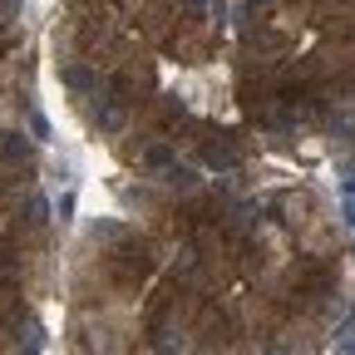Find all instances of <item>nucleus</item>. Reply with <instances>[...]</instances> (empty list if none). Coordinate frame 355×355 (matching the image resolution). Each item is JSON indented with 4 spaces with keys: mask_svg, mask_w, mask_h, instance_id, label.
Here are the masks:
<instances>
[{
    "mask_svg": "<svg viewBox=\"0 0 355 355\" xmlns=\"http://www.w3.org/2000/svg\"><path fill=\"white\" fill-rule=\"evenodd\" d=\"M266 355H286V345H266Z\"/></svg>",
    "mask_w": 355,
    "mask_h": 355,
    "instance_id": "15",
    "label": "nucleus"
},
{
    "mask_svg": "<svg viewBox=\"0 0 355 355\" xmlns=\"http://www.w3.org/2000/svg\"><path fill=\"white\" fill-rule=\"evenodd\" d=\"M64 89H74V94H104V74L94 64L74 60V64H64Z\"/></svg>",
    "mask_w": 355,
    "mask_h": 355,
    "instance_id": "3",
    "label": "nucleus"
},
{
    "mask_svg": "<svg viewBox=\"0 0 355 355\" xmlns=\"http://www.w3.org/2000/svg\"><path fill=\"white\" fill-rule=\"evenodd\" d=\"M252 10H272V0H252Z\"/></svg>",
    "mask_w": 355,
    "mask_h": 355,
    "instance_id": "13",
    "label": "nucleus"
},
{
    "mask_svg": "<svg viewBox=\"0 0 355 355\" xmlns=\"http://www.w3.org/2000/svg\"><path fill=\"white\" fill-rule=\"evenodd\" d=\"M0 153L6 158H30V144L20 139V133H0Z\"/></svg>",
    "mask_w": 355,
    "mask_h": 355,
    "instance_id": "8",
    "label": "nucleus"
},
{
    "mask_svg": "<svg viewBox=\"0 0 355 355\" xmlns=\"http://www.w3.org/2000/svg\"><path fill=\"white\" fill-rule=\"evenodd\" d=\"M178 158H173V144H148L144 148V168H153V173H168Z\"/></svg>",
    "mask_w": 355,
    "mask_h": 355,
    "instance_id": "6",
    "label": "nucleus"
},
{
    "mask_svg": "<svg viewBox=\"0 0 355 355\" xmlns=\"http://www.w3.org/2000/svg\"><path fill=\"white\" fill-rule=\"evenodd\" d=\"M10 15H20V0H0V25H10Z\"/></svg>",
    "mask_w": 355,
    "mask_h": 355,
    "instance_id": "10",
    "label": "nucleus"
},
{
    "mask_svg": "<svg viewBox=\"0 0 355 355\" xmlns=\"http://www.w3.org/2000/svg\"><path fill=\"white\" fill-rule=\"evenodd\" d=\"M345 173H350V178H355V158H345Z\"/></svg>",
    "mask_w": 355,
    "mask_h": 355,
    "instance_id": "17",
    "label": "nucleus"
},
{
    "mask_svg": "<svg viewBox=\"0 0 355 355\" xmlns=\"http://www.w3.org/2000/svg\"><path fill=\"white\" fill-rule=\"evenodd\" d=\"M44 217H50V202H44L40 193H30V198H25V222H30V227H40Z\"/></svg>",
    "mask_w": 355,
    "mask_h": 355,
    "instance_id": "7",
    "label": "nucleus"
},
{
    "mask_svg": "<svg viewBox=\"0 0 355 355\" xmlns=\"http://www.w3.org/2000/svg\"><path fill=\"white\" fill-rule=\"evenodd\" d=\"M345 198H355V178H345Z\"/></svg>",
    "mask_w": 355,
    "mask_h": 355,
    "instance_id": "14",
    "label": "nucleus"
},
{
    "mask_svg": "<svg viewBox=\"0 0 355 355\" xmlns=\"http://www.w3.org/2000/svg\"><path fill=\"white\" fill-rule=\"evenodd\" d=\"M340 217H345V222H350V227H355V198H350V202L340 207Z\"/></svg>",
    "mask_w": 355,
    "mask_h": 355,
    "instance_id": "12",
    "label": "nucleus"
},
{
    "mask_svg": "<svg viewBox=\"0 0 355 355\" xmlns=\"http://www.w3.org/2000/svg\"><path fill=\"white\" fill-rule=\"evenodd\" d=\"M340 355H355V340H345V345H340Z\"/></svg>",
    "mask_w": 355,
    "mask_h": 355,
    "instance_id": "16",
    "label": "nucleus"
},
{
    "mask_svg": "<svg viewBox=\"0 0 355 355\" xmlns=\"http://www.w3.org/2000/svg\"><path fill=\"white\" fill-rule=\"evenodd\" d=\"M198 10H202V0H183V15L188 20H198Z\"/></svg>",
    "mask_w": 355,
    "mask_h": 355,
    "instance_id": "11",
    "label": "nucleus"
},
{
    "mask_svg": "<svg viewBox=\"0 0 355 355\" xmlns=\"http://www.w3.org/2000/svg\"><path fill=\"white\" fill-rule=\"evenodd\" d=\"M148 277H153V247L144 237H128L123 232L114 242V252H109V282L123 286V291H139Z\"/></svg>",
    "mask_w": 355,
    "mask_h": 355,
    "instance_id": "1",
    "label": "nucleus"
},
{
    "mask_svg": "<svg viewBox=\"0 0 355 355\" xmlns=\"http://www.w3.org/2000/svg\"><path fill=\"white\" fill-rule=\"evenodd\" d=\"M168 183H173V188H188V183H193V168L173 163V168H168Z\"/></svg>",
    "mask_w": 355,
    "mask_h": 355,
    "instance_id": "9",
    "label": "nucleus"
},
{
    "mask_svg": "<svg viewBox=\"0 0 355 355\" xmlns=\"http://www.w3.org/2000/svg\"><path fill=\"white\" fill-rule=\"evenodd\" d=\"M321 119H326V128L336 133V139H345V144L355 139V109H326Z\"/></svg>",
    "mask_w": 355,
    "mask_h": 355,
    "instance_id": "5",
    "label": "nucleus"
},
{
    "mask_svg": "<svg viewBox=\"0 0 355 355\" xmlns=\"http://www.w3.org/2000/svg\"><path fill=\"white\" fill-rule=\"evenodd\" d=\"M123 119H128V104H123V99H114V94H99L94 128H99V133H119V128H123Z\"/></svg>",
    "mask_w": 355,
    "mask_h": 355,
    "instance_id": "4",
    "label": "nucleus"
},
{
    "mask_svg": "<svg viewBox=\"0 0 355 355\" xmlns=\"http://www.w3.org/2000/svg\"><path fill=\"white\" fill-rule=\"evenodd\" d=\"M202 163H207L212 173H237V168H242V153H237V144L227 139V133H217L212 144H202Z\"/></svg>",
    "mask_w": 355,
    "mask_h": 355,
    "instance_id": "2",
    "label": "nucleus"
}]
</instances>
